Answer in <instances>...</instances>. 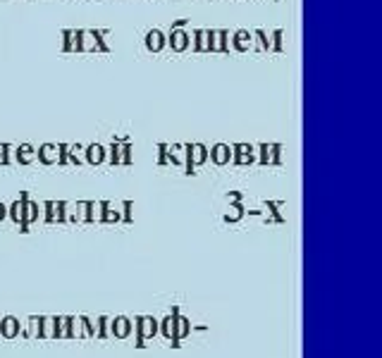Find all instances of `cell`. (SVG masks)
Segmentation results:
<instances>
[{
    "label": "cell",
    "instance_id": "1",
    "mask_svg": "<svg viewBox=\"0 0 382 358\" xmlns=\"http://www.w3.org/2000/svg\"><path fill=\"white\" fill-rule=\"evenodd\" d=\"M65 155H67V146H53V143H46V146L39 148V160L46 163V165L65 163Z\"/></svg>",
    "mask_w": 382,
    "mask_h": 358
},
{
    "label": "cell",
    "instance_id": "2",
    "mask_svg": "<svg viewBox=\"0 0 382 358\" xmlns=\"http://www.w3.org/2000/svg\"><path fill=\"white\" fill-rule=\"evenodd\" d=\"M155 332H158V320H153V317H148V315H143V317H139L137 320L139 344H143L146 339H153Z\"/></svg>",
    "mask_w": 382,
    "mask_h": 358
},
{
    "label": "cell",
    "instance_id": "3",
    "mask_svg": "<svg viewBox=\"0 0 382 358\" xmlns=\"http://www.w3.org/2000/svg\"><path fill=\"white\" fill-rule=\"evenodd\" d=\"M67 220V203H55L48 201L46 203V222L55 224V222H65Z\"/></svg>",
    "mask_w": 382,
    "mask_h": 358
},
{
    "label": "cell",
    "instance_id": "4",
    "mask_svg": "<svg viewBox=\"0 0 382 358\" xmlns=\"http://www.w3.org/2000/svg\"><path fill=\"white\" fill-rule=\"evenodd\" d=\"M132 330H134V325H132V320L129 317H115L112 322H110V334L115 337V339H127L129 334H132Z\"/></svg>",
    "mask_w": 382,
    "mask_h": 358
},
{
    "label": "cell",
    "instance_id": "5",
    "mask_svg": "<svg viewBox=\"0 0 382 358\" xmlns=\"http://www.w3.org/2000/svg\"><path fill=\"white\" fill-rule=\"evenodd\" d=\"M184 151H187V165H189V170L198 167L201 163H205V158H208V151H205V146H198V143H193V146H187Z\"/></svg>",
    "mask_w": 382,
    "mask_h": 358
},
{
    "label": "cell",
    "instance_id": "6",
    "mask_svg": "<svg viewBox=\"0 0 382 358\" xmlns=\"http://www.w3.org/2000/svg\"><path fill=\"white\" fill-rule=\"evenodd\" d=\"M19 332H22V325H19L17 317L7 315L0 320V337L2 339H14V337H19Z\"/></svg>",
    "mask_w": 382,
    "mask_h": 358
},
{
    "label": "cell",
    "instance_id": "7",
    "mask_svg": "<svg viewBox=\"0 0 382 358\" xmlns=\"http://www.w3.org/2000/svg\"><path fill=\"white\" fill-rule=\"evenodd\" d=\"M122 210H124V203H120V206H115V203H103V220L100 222H105V224H115V222L124 220Z\"/></svg>",
    "mask_w": 382,
    "mask_h": 358
},
{
    "label": "cell",
    "instance_id": "8",
    "mask_svg": "<svg viewBox=\"0 0 382 358\" xmlns=\"http://www.w3.org/2000/svg\"><path fill=\"white\" fill-rule=\"evenodd\" d=\"M84 322V337L100 339V317H82Z\"/></svg>",
    "mask_w": 382,
    "mask_h": 358
},
{
    "label": "cell",
    "instance_id": "9",
    "mask_svg": "<svg viewBox=\"0 0 382 358\" xmlns=\"http://www.w3.org/2000/svg\"><path fill=\"white\" fill-rule=\"evenodd\" d=\"M191 330V320L184 315H177L175 313V342H182Z\"/></svg>",
    "mask_w": 382,
    "mask_h": 358
},
{
    "label": "cell",
    "instance_id": "10",
    "mask_svg": "<svg viewBox=\"0 0 382 358\" xmlns=\"http://www.w3.org/2000/svg\"><path fill=\"white\" fill-rule=\"evenodd\" d=\"M210 158H213L218 165H227V163H230V158H232V151H230V146L218 143V146L210 151Z\"/></svg>",
    "mask_w": 382,
    "mask_h": 358
},
{
    "label": "cell",
    "instance_id": "11",
    "mask_svg": "<svg viewBox=\"0 0 382 358\" xmlns=\"http://www.w3.org/2000/svg\"><path fill=\"white\" fill-rule=\"evenodd\" d=\"M86 160H89L91 165H100V163L105 160V148L98 146V143L89 146V148H86Z\"/></svg>",
    "mask_w": 382,
    "mask_h": 358
},
{
    "label": "cell",
    "instance_id": "12",
    "mask_svg": "<svg viewBox=\"0 0 382 358\" xmlns=\"http://www.w3.org/2000/svg\"><path fill=\"white\" fill-rule=\"evenodd\" d=\"M57 317H41V339H55Z\"/></svg>",
    "mask_w": 382,
    "mask_h": 358
},
{
    "label": "cell",
    "instance_id": "13",
    "mask_svg": "<svg viewBox=\"0 0 382 358\" xmlns=\"http://www.w3.org/2000/svg\"><path fill=\"white\" fill-rule=\"evenodd\" d=\"M67 337H69V339H82V337H84V322H82V317H69Z\"/></svg>",
    "mask_w": 382,
    "mask_h": 358
},
{
    "label": "cell",
    "instance_id": "14",
    "mask_svg": "<svg viewBox=\"0 0 382 358\" xmlns=\"http://www.w3.org/2000/svg\"><path fill=\"white\" fill-rule=\"evenodd\" d=\"M277 153H280V146H260V163L263 165L277 163Z\"/></svg>",
    "mask_w": 382,
    "mask_h": 358
},
{
    "label": "cell",
    "instance_id": "15",
    "mask_svg": "<svg viewBox=\"0 0 382 358\" xmlns=\"http://www.w3.org/2000/svg\"><path fill=\"white\" fill-rule=\"evenodd\" d=\"M36 220H39V203L24 198V224H31Z\"/></svg>",
    "mask_w": 382,
    "mask_h": 358
},
{
    "label": "cell",
    "instance_id": "16",
    "mask_svg": "<svg viewBox=\"0 0 382 358\" xmlns=\"http://www.w3.org/2000/svg\"><path fill=\"white\" fill-rule=\"evenodd\" d=\"M103 220V203H86V222Z\"/></svg>",
    "mask_w": 382,
    "mask_h": 358
},
{
    "label": "cell",
    "instance_id": "17",
    "mask_svg": "<svg viewBox=\"0 0 382 358\" xmlns=\"http://www.w3.org/2000/svg\"><path fill=\"white\" fill-rule=\"evenodd\" d=\"M234 151H237V163H239V165H248V163L253 160V148H251V146H246V143L237 146Z\"/></svg>",
    "mask_w": 382,
    "mask_h": 358
},
{
    "label": "cell",
    "instance_id": "18",
    "mask_svg": "<svg viewBox=\"0 0 382 358\" xmlns=\"http://www.w3.org/2000/svg\"><path fill=\"white\" fill-rule=\"evenodd\" d=\"M10 218H12L17 224H24V196L10 206Z\"/></svg>",
    "mask_w": 382,
    "mask_h": 358
},
{
    "label": "cell",
    "instance_id": "19",
    "mask_svg": "<svg viewBox=\"0 0 382 358\" xmlns=\"http://www.w3.org/2000/svg\"><path fill=\"white\" fill-rule=\"evenodd\" d=\"M27 337L29 339H41V317H29L27 322Z\"/></svg>",
    "mask_w": 382,
    "mask_h": 358
},
{
    "label": "cell",
    "instance_id": "20",
    "mask_svg": "<svg viewBox=\"0 0 382 358\" xmlns=\"http://www.w3.org/2000/svg\"><path fill=\"white\" fill-rule=\"evenodd\" d=\"M160 332L165 334V339H175V313L167 315L163 322H160Z\"/></svg>",
    "mask_w": 382,
    "mask_h": 358
},
{
    "label": "cell",
    "instance_id": "21",
    "mask_svg": "<svg viewBox=\"0 0 382 358\" xmlns=\"http://www.w3.org/2000/svg\"><path fill=\"white\" fill-rule=\"evenodd\" d=\"M34 158H36V151H34L31 146H19V151H17V160H19L22 165H29Z\"/></svg>",
    "mask_w": 382,
    "mask_h": 358
},
{
    "label": "cell",
    "instance_id": "22",
    "mask_svg": "<svg viewBox=\"0 0 382 358\" xmlns=\"http://www.w3.org/2000/svg\"><path fill=\"white\" fill-rule=\"evenodd\" d=\"M241 213H244V208H241V203H232V208H230V213L225 215V222H237L239 218H241Z\"/></svg>",
    "mask_w": 382,
    "mask_h": 358
},
{
    "label": "cell",
    "instance_id": "23",
    "mask_svg": "<svg viewBox=\"0 0 382 358\" xmlns=\"http://www.w3.org/2000/svg\"><path fill=\"white\" fill-rule=\"evenodd\" d=\"M110 322H112V317H100V339H112V334H110Z\"/></svg>",
    "mask_w": 382,
    "mask_h": 358
},
{
    "label": "cell",
    "instance_id": "24",
    "mask_svg": "<svg viewBox=\"0 0 382 358\" xmlns=\"http://www.w3.org/2000/svg\"><path fill=\"white\" fill-rule=\"evenodd\" d=\"M163 45V39H160V31H150V36H148V48H160Z\"/></svg>",
    "mask_w": 382,
    "mask_h": 358
},
{
    "label": "cell",
    "instance_id": "25",
    "mask_svg": "<svg viewBox=\"0 0 382 358\" xmlns=\"http://www.w3.org/2000/svg\"><path fill=\"white\" fill-rule=\"evenodd\" d=\"M5 218H7V208H5L2 203H0V222L5 220Z\"/></svg>",
    "mask_w": 382,
    "mask_h": 358
}]
</instances>
